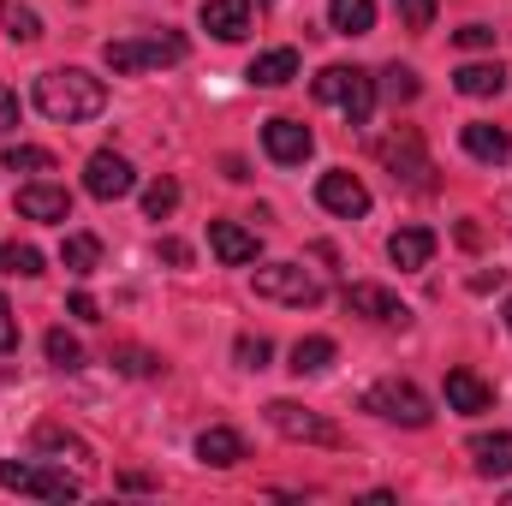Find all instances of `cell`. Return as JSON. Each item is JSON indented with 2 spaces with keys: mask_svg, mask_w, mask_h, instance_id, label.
<instances>
[{
  "mask_svg": "<svg viewBox=\"0 0 512 506\" xmlns=\"http://www.w3.org/2000/svg\"><path fill=\"white\" fill-rule=\"evenodd\" d=\"M0 274L36 280V274H42V251H36V245H0Z\"/></svg>",
  "mask_w": 512,
  "mask_h": 506,
  "instance_id": "obj_29",
  "label": "cell"
},
{
  "mask_svg": "<svg viewBox=\"0 0 512 506\" xmlns=\"http://www.w3.org/2000/svg\"><path fill=\"white\" fill-rule=\"evenodd\" d=\"M256 280V298H274V304H322V280L310 274V268H298V262H262L251 274Z\"/></svg>",
  "mask_w": 512,
  "mask_h": 506,
  "instance_id": "obj_6",
  "label": "cell"
},
{
  "mask_svg": "<svg viewBox=\"0 0 512 506\" xmlns=\"http://www.w3.org/2000/svg\"><path fill=\"white\" fill-rule=\"evenodd\" d=\"M209 251L227 268H245V262H256V233L239 227V221H209Z\"/></svg>",
  "mask_w": 512,
  "mask_h": 506,
  "instance_id": "obj_14",
  "label": "cell"
},
{
  "mask_svg": "<svg viewBox=\"0 0 512 506\" xmlns=\"http://www.w3.org/2000/svg\"><path fill=\"white\" fill-rule=\"evenodd\" d=\"M328 24L340 36H370L376 30V0H328Z\"/></svg>",
  "mask_w": 512,
  "mask_h": 506,
  "instance_id": "obj_22",
  "label": "cell"
},
{
  "mask_svg": "<svg viewBox=\"0 0 512 506\" xmlns=\"http://www.w3.org/2000/svg\"><path fill=\"white\" fill-rule=\"evenodd\" d=\"M36 108L54 120V126H84L108 108V84L90 78L84 66H54L36 78Z\"/></svg>",
  "mask_w": 512,
  "mask_h": 506,
  "instance_id": "obj_1",
  "label": "cell"
},
{
  "mask_svg": "<svg viewBox=\"0 0 512 506\" xmlns=\"http://www.w3.org/2000/svg\"><path fill=\"white\" fill-rule=\"evenodd\" d=\"M245 78H251L256 90H280V84H292V78H298V54H292V48H268V54H256V60H251V72H245Z\"/></svg>",
  "mask_w": 512,
  "mask_h": 506,
  "instance_id": "obj_21",
  "label": "cell"
},
{
  "mask_svg": "<svg viewBox=\"0 0 512 506\" xmlns=\"http://www.w3.org/2000/svg\"><path fill=\"white\" fill-rule=\"evenodd\" d=\"M155 251H161V262H173V268H185V262H191V245H185V239H161Z\"/></svg>",
  "mask_w": 512,
  "mask_h": 506,
  "instance_id": "obj_38",
  "label": "cell"
},
{
  "mask_svg": "<svg viewBox=\"0 0 512 506\" xmlns=\"http://www.w3.org/2000/svg\"><path fill=\"white\" fill-rule=\"evenodd\" d=\"M197 459H203V465H215V471H233V465L245 459V435H239V429H227V423H215V429H203V435H197Z\"/></svg>",
  "mask_w": 512,
  "mask_h": 506,
  "instance_id": "obj_18",
  "label": "cell"
},
{
  "mask_svg": "<svg viewBox=\"0 0 512 506\" xmlns=\"http://www.w3.org/2000/svg\"><path fill=\"white\" fill-rule=\"evenodd\" d=\"M60 262H66L72 274H96V262H102V239H96V233H66Z\"/></svg>",
  "mask_w": 512,
  "mask_h": 506,
  "instance_id": "obj_25",
  "label": "cell"
},
{
  "mask_svg": "<svg viewBox=\"0 0 512 506\" xmlns=\"http://www.w3.org/2000/svg\"><path fill=\"white\" fill-rule=\"evenodd\" d=\"M84 191L96 197V203H120L137 191V173H131L126 155H114V149H96L90 161H84Z\"/></svg>",
  "mask_w": 512,
  "mask_h": 506,
  "instance_id": "obj_8",
  "label": "cell"
},
{
  "mask_svg": "<svg viewBox=\"0 0 512 506\" xmlns=\"http://www.w3.org/2000/svg\"><path fill=\"white\" fill-rule=\"evenodd\" d=\"M507 328H512V298H507Z\"/></svg>",
  "mask_w": 512,
  "mask_h": 506,
  "instance_id": "obj_41",
  "label": "cell"
},
{
  "mask_svg": "<svg viewBox=\"0 0 512 506\" xmlns=\"http://www.w3.org/2000/svg\"><path fill=\"white\" fill-rule=\"evenodd\" d=\"M36 447H42V453H72V459H90V453H84V441H78L72 429H60V423H36Z\"/></svg>",
  "mask_w": 512,
  "mask_h": 506,
  "instance_id": "obj_28",
  "label": "cell"
},
{
  "mask_svg": "<svg viewBox=\"0 0 512 506\" xmlns=\"http://www.w3.org/2000/svg\"><path fill=\"white\" fill-rule=\"evenodd\" d=\"M120 370H126V376H155L161 364H155L149 352H120Z\"/></svg>",
  "mask_w": 512,
  "mask_h": 506,
  "instance_id": "obj_36",
  "label": "cell"
},
{
  "mask_svg": "<svg viewBox=\"0 0 512 506\" xmlns=\"http://www.w3.org/2000/svg\"><path fill=\"white\" fill-rule=\"evenodd\" d=\"M471 465L483 477H512V435L495 429V435H471Z\"/></svg>",
  "mask_w": 512,
  "mask_h": 506,
  "instance_id": "obj_20",
  "label": "cell"
},
{
  "mask_svg": "<svg viewBox=\"0 0 512 506\" xmlns=\"http://www.w3.org/2000/svg\"><path fill=\"white\" fill-rule=\"evenodd\" d=\"M191 48H185V36L179 30H155V36H137V42H108L102 48V60H108V72H149V66H179Z\"/></svg>",
  "mask_w": 512,
  "mask_h": 506,
  "instance_id": "obj_3",
  "label": "cell"
},
{
  "mask_svg": "<svg viewBox=\"0 0 512 506\" xmlns=\"http://www.w3.org/2000/svg\"><path fill=\"white\" fill-rule=\"evenodd\" d=\"M429 256H435V233H429V227H399V233L387 239V262L405 268V274L429 268Z\"/></svg>",
  "mask_w": 512,
  "mask_h": 506,
  "instance_id": "obj_17",
  "label": "cell"
},
{
  "mask_svg": "<svg viewBox=\"0 0 512 506\" xmlns=\"http://www.w3.org/2000/svg\"><path fill=\"white\" fill-rule=\"evenodd\" d=\"M42 352H48V364H60V370H78V364H84V346H78L66 328H54V334L42 340Z\"/></svg>",
  "mask_w": 512,
  "mask_h": 506,
  "instance_id": "obj_31",
  "label": "cell"
},
{
  "mask_svg": "<svg viewBox=\"0 0 512 506\" xmlns=\"http://www.w3.org/2000/svg\"><path fill=\"white\" fill-rule=\"evenodd\" d=\"M72 316H78V322H102V310H96L90 292H72Z\"/></svg>",
  "mask_w": 512,
  "mask_h": 506,
  "instance_id": "obj_39",
  "label": "cell"
},
{
  "mask_svg": "<svg viewBox=\"0 0 512 506\" xmlns=\"http://www.w3.org/2000/svg\"><path fill=\"white\" fill-rule=\"evenodd\" d=\"M459 143H465V155H477V161H489V167H501L512 155L507 126H489V120H471V126L459 131Z\"/></svg>",
  "mask_w": 512,
  "mask_h": 506,
  "instance_id": "obj_19",
  "label": "cell"
},
{
  "mask_svg": "<svg viewBox=\"0 0 512 506\" xmlns=\"http://www.w3.org/2000/svg\"><path fill=\"white\" fill-rule=\"evenodd\" d=\"M364 411H376V417H387V423H399V429H429V399L417 393V381H399V376H387L376 381L370 393H364Z\"/></svg>",
  "mask_w": 512,
  "mask_h": 506,
  "instance_id": "obj_5",
  "label": "cell"
},
{
  "mask_svg": "<svg viewBox=\"0 0 512 506\" xmlns=\"http://www.w3.org/2000/svg\"><path fill=\"white\" fill-rule=\"evenodd\" d=\"M489 405H495V387L477 376V370H447V411L477 417V411H489Z\"/></svg>",
  "mask_w": 512,
  "mask_h": 506,
  "instance_id": "obj_13",
  "label": "cell"
},
{
  "mask_svg": "<svg viewBox=\"0 0 512 506\" xmlns=\"http://www.w3.org/2000/svg\"><path fill=\"white\" fill-rule=\"evenodd\" d=\"M203 30L215 42H239L251 30V0H203Z\"/></svg>",
  "mask_w": 512,
  "mask_h": 506,
  "instance_id": "obj_16",
  "label": "cell"
},
{
  "mask_svg": "<svg viewBox=\"0 0 512 506\" xmlns=\"http://www.w3.org/2000/svg\"><path fill=\"white\" fill-rule=\"evenodd\" d=\"M453 42L459 48H495V24H465V30H453Z\"/></svg>",
  "mask_w": 512,
  "mask_h": 506,
  "instance_id": "obj_35",
  "label": "cell"
},
{
  "mask_svg": "<svg viewBox=\"0 0 512 506\" xmlns=\"http://www.w3.org/2000/svg\"><path fill=\"white\" fill-rule=\"evenodd\" d=\"M316 102H334V108H346V120L352 126H370V114H376V78L370 72H358V66H328V72H316Z\"/></svg>",
  "mask_w": 512,
  "mask_h": 506,
  "instance_id": "obj_2",
  "label": "cell"
},
{
  "mask_svg": "<svg viewBox=\"0 0 512 506\" xmlns=\"http://www.w3.org/2000/svg\"><path fill=\"white\" fill-rule=\"evenodd\" d=\"M417 90H423V84H417L411 66H387L382 72V96L387 102H417Z\"/></svg>",
  "mask_w": 512,
  "mask_h": 506,
  "instance_id": "obj_32",
  "label": "cell"
},
{
  "mask_svg": "<svg viewBox=\"0 0 512 506\" xmlns=\"http://www.w3.org/2000/svg\"><path fill=\"white\" fill-rule=\"evenodd\" d=\"M173 209H179V185H173V179H155V185L143 191V215H149V221H167Z\"/></svg>",
  "mask_w": 512,
  "mask_h": 506,
  "instance_id": "obj_30",
  "label": "cell"
},
{
  "mask_svg": "<svg viewBox=\"0 0 512 506\" xmlns=\"http://www.w3.org/2000/svg\"><path fill=\"white\" fill-rule=\"evenodd\" d=\"M316 203H322L328 215H340V221H358V215H370V185H364L358 173L334 167V173L316 179Z\"/></svg>",
  "mask_w": 512,
  "mask_h": 506,
  "instance_id": "obj_9",
  "label": "cell"
},
{
  "mask_svg": "<svg viewBox=\"0 0 512 506\" xmlns=\"http://www.w3.org/2000/svg\"><path fill=\"white\" fill-rule=\"evenodd\" d=\"M453 84H459V96H477V102H483V96H501V90H507V72H501L495 60H489V66H459Z\"/></svg>",
  "mask_w": 512,
  "mask_h": 506,
  "instance_id": "obj_23",
  "label": "cell"
},
{
  "mask_svg": "<svg viewBox=\"0 0 512 506\" xmlns=\"http://www.w3.org/2000/svg\"><path fill=\"white\" fill-rule=\"evenodd\" d=\"M268 423L286 435V441H316V447H346L340 423H328L322 411H304L298 399H268Z\"/></svg>",
  "mask_w": 512,
  "mask_h": 506,
  "instance_id": "obj_7",
  "label": "cell"
},
{
  "mask_svg": "<svg viewBox=\"0 0 512 506\" xmlns=\"http://www.w3.org/2000/svg\"><path fill=\"white\" fill-rule=\"evenodd\" d=\"M12 126H18V96L0 84V131H12Z\"/></svg>",
  "mask_w": 512,
  "mask_h": 506,
  "instance_id": "obj_40",
  "label": "cell"
},
{
  "mask_svg": "<svg viewBox=\"0 0 512 506\" xmlns=\"http://www.w3.org/2000/svg\"><path fill=\"white\" fill-rule=\"evenodd\" d=\"M233 358H239V370H262V364L274 358V346H268L262 334H239V346H233Z\"/></svg>",
  "mask_w": 512,
  "mask_h": 506,
  "instance_id": "obj_33",
  "label": "cell"
},
{
  "mask_svg": "<svg viewBox=\"0 0 512 506\" xmlns=\"http://www.w3.org/2000/svg\"><path fill=\"white\" fill-rule=\"evenodd\" d=\"M399 6V24L405 30H429L435 24V0H393Z\"/></svg>",
  "mask_w": 512,
  "mask_h": 506,
  "instance_id": "obj_34",
  "label": "cell"
},
{
  "mask_svg": "<svg viewBox=\"0 0 512 506\" xmlns=\"http://www.w3.org/2000/svg\"><path fill=\"white\" fill-rule=\"evenodd\" d=\"M0 489L12 495H36V501H78V477L36 465V459H0Z\"/></svg>",
  "mask_w": 512,
  "mask_h": 506,
  "instance_id": "obj_4",
  "label": "cell"
},
{
  "mask_svg": "<svg viewBox=\"0 0 512 506\" xmlns=\"http://www.w3.org/2000/svg\"><path fill=\"white\" fill-rule=\"evenodd\" d=\"M346 310L364 316V322H387V328H405V322H411V310H405L387 286H376V280H352V286H346Z\"/></svg>",
  "mask_w": 512,
  "mask_h": 506,
  "instance_id": "obj_11",
  "label": "cell"
},
{
  "mask_svg": "<svg viewBox=\"0 0 512 506\" xmlns=\"http://www.w3.org/2000/svg\"><path fill=\"white\" fill-rule=\"evenodd\" d=\"M18 346V316H12V304L0 298V352H12Z\"/></svg>",
  "mask_w": 512,
  "mask_h": 506,
  "instance_id": "obj_37",
  "label": "cell"
},
{
  "mask_svg": "<svg viewBox=\"0 0 512 506\" xmlns=\"http://www.w3.org/2000/svg\"><path fill=\"white\" fill-rule=\"evenodd\" d=\"M18 215L24 221H72V191H60V185H24L18 191Z\"/></svg>",
  "mask_w": 512,
  "mask_h": 506,
  "instance_id": "obj_15",
  "label": "cell"
},
{
  "mask_svg": "<svg viewBox=\"0 0 512 506\" xmlns=\"http://www.w3.org/2000/svg\"><path fill=\"white\" fill-rule=\"evenodd\" d=\"M328 364H334V340H328V334H310V340L292 346V370H298V376H322Z\"/></svg>",
  "mask_w": 512,
  "mask_h": 506,
  "instance_id": "obj_24",
  "label": "cell"
},
{
  "mask_svg": "<svg viewBox=\"0 0 512 506\" xmlns=\"http://www.w3.org/2000/svg\"><path fill=\"white\" fill-rule=\"evenodd\" d=\"M0 167H12V173H54V155L36 149V143H6Z\"/></svg>",
  "mask_w": 512,
  "mask_h": 506,
  "instance_id": "obj_26",
  "label": "cell"
},
{
  "mask_svg": "<svg viewBox=\"0 0 512 506\" xmlns=\"http://www.w3.org/2000/svg\"><path fill=\"white\" fill-rule=\"evenodd\" d=\"M262 149H268V161H280V167H304L310 149H316V137H310V126H298V120H268V126H262Z\"/></svg>",
  "mask_w": 512,
  "mask_h": 506,
  "instance_id": "obj_12",
  "label": "cell"
},
{
  "mask_svg": "<svg viewBox=\"0 0 512 506\" xmlns=\"http://www.w3.org/2000/svg\"><path fill=\"white\" fill-rule=\"evenodd\" d=\"M376 155H382V167L393 173V179H405V185H429V179H423V173H429V161H423V137H417L411 126H399L393 137H382Z\"/></svg>",
  "mask_w": 512,
  "mask_h": 506,
  "instance_id": "obj_10",
  "label": "cell"
},
{
  "mask_svg": "<svg viewBox=\"0 0 512 506\" xmlns=\"http://www.w3.org/2000/svg\"><path fill=\"white\" fill-rule=\"evenodd\" d=\"M0 24L12 30V42H36L42 36V18L30 6H18V0H0Z\"/></svg>",
  "mask_w": 512,
  "mask_h": 506,
  "instance_id": "obj_27",
  "label": "cell"
}]
</instances>
